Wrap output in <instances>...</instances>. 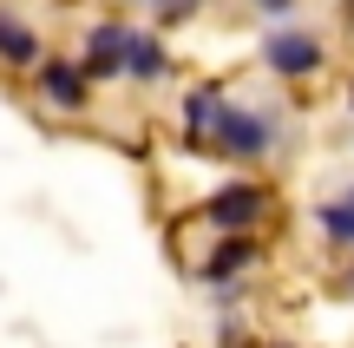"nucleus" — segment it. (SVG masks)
I'll return each instance as SVG.
<instances>
[{
	"instance_id": "7",
	"label": "nucleus",
	"mask_w": 354,
	"mask_h": 348,
	"mask_svg": "<svg viewBox=\"0 0 354 348\" xmlns=\"http://www.w3.org/2000/svg\"><path fill=\"white\" fill-rule=\"evenodd\" d=\"M0 59L7 66H39V33L26 20H13L7 7H0Z\"/></svg>"
},
{
	"instance_id": "13",
	"label": "nucleus",
	"mask_w": 354,
	"mask_h": 348,
	"mask_svg": "<svg viewBox=\"0 0 354 348\" xmlns=\"http://www.w3.org/2000/svg\"><path fill=\"white\" fill-rule=\"evenodd\" d=\"M138 7H165V0H138Z\"/></svg>"
},
{
	"instance_id": "6",
	"label": "nucleus",
	"mask_w": 354,
	"mask_h": 348,
	"mask_svg": "<svg viewBox=\"0 0 354 348\" xmlns=\"http://www.w3.org/2000/svg\"><path fill=\"white\" fill-rule=\"evenodd\" d=\"M223 92H210V86H197L184 99V138H190V152H203V145H210V131H216V118H223Z\"/></svg>"
},
{
	"instance_id": "11",
	"label": "nucleus",
	"mask_w": 354,
	"mask_h": 348,
	"mask_svg": "<svg viewBox=\"0 0 354 348\" xmlns=\"http://www.w3.org/2000/svg\"><path fill=\"white\" fill-rule=\"evenodd\" d=\"M190 7H197V0H165V7H158V13H165V20H184Z\"/></svg>"
},
{
	"instance_id": "5",
	"label": "nucleus",
	"mask_w": 354,
	"mask_h": 348,
	"mask_svg": "<svg viewBox=\"0 0 354 348\" xmlns=\"http://www.w3.org/2000/svg\"><path fill=\"white\" fill-rule=\"evenodd\" d=\"M86 66H66V59H46L39 66V92H46V105H59V112H86L92 86H86Z\"/></svg>"
},
{
	"instance_id": "9",
	"label": "nucleus",
	"mask_w": 354,
	"mask_h": 348,
	"mask_svg": "<svg viewBox=\"0 0 354 348\" xmlns=\"http://www.w3.org/2000/svg\"><path fill=\"white\" fill-rule=\"evenodd\" d=\"M125 73H131V79H145V86H151V79H165V46H158L151 33H131V53H125Z\"/></svg>"
},
{
	"instance_id": "4",
	"label": "nucleus",
	"mask_w": 354,
	"mask_h": 348,
	"mask_svg": "<svg viewBox=\"0 0 354 348\" xmlns=\"http://www.w3.org/2000/svg\"><path fill=\"white\" fill-rule=\"evenodd\" d=\"M125 53H131V26H118V20H99L86 33V73L92 79H112V73H125Z\"/></svg>"
},
{
	"instance_id": "3",
	"label": "nucleus",
	"mask_w": 354,
	"mask_h": 348,
	"mask_svg": "<svg viewBox=\"0 0 354 348\" xmlns=\"http://www.w3.org/2000/svg\"><path fill=\"white\" fill-rule=\"evenodd\" d=\"M263 66L276 79H308V73H322V39L302 33V26H276L263 39Z\"/></svg>"
},
{
	"instance_id": "2",
	"label": "nucleus",
	"mask_w": 354,
	"mask_h": 348,
	"mask_svg": "<svg viewBox=\"0 0 354 348\" xmlns=\"http://www.w3.org/2000/svg\"><path fill=\"white\" fill-rule=\"evenodd\" d=\"M263 210H269V191H263V184H230V191H216L210 204H203V223L223 230V237H243V230L263 223Z\"/></svg>"
},
{
	"instance_id": "1",
	"label": "nucleus",
	"mask_w": 354,
	"mask_h": 348,
	"mask_svg": "<svg viewBox=\"0 0 354 348\" xmlns=\"http://www.w3.org/2000/svg\"><path fill=\"white\" fill-rule=\"evenodd\" d=\"M269 145H276V125H269L263 112L223 105V118H216V131H210V145H203V152H223V158H263Z\"/></svg>"
},
{
	"instance_id": "14",
	"label": "nucleus",
	"mask_w": 354,
	"mask_h": 348,
	"mask_svg": "<svg viewBox=\"0 0 354 348\" xmlns=\"http://www.w3.org/2000/svg\"><path fill=\"white\" fill-rule=\"evenodd\" d=\"M348 20H354V0H348Z\"/></svg>"
},
{
	"instance_id": "12",
	"label": "nucleus",
	"mask_w": 354,
	"mask_h": 348,
	"mask_svg": "<svg viewBox=\"0 0 354 348\" xmlns=\"http://www.w3.org/2000/svg\"><path fill=\"white\" fill-rule=\"evenodd\" d=\"M256 7H263V13H289L295 0H256Z\"/></svg>"
},
{
	"instance_id": "10",
	"label": "nucleus",
	"mask_w": 354,
	"mask_h": 348,
	"mask_svg": "<svg viewBox=\"0 0 354 348\" xmlns=\"http://www.w3.org/2000/svg\"><path fill=\"white\" fill-rule=\"evenodd\" d=\"M315 223H322V230H328L342 250H354V191H348V197H335V204H322V210H315Z\"/></svg>"
},
{
	"instance_id": "8",
	"label": "nucleus",
	"mask_w": 354,
	"mask_h": 348,
	"mask_svg": "<svg viewBox=\"0 0 354 348\" xmlns=\"http://www.w3.org/2000/svg\"><path fill=\"white\" fill-rule=\"evenodd\" d=\"M250 263H256V244H250V237H223V244H216V257L203 263V283H230V276L250 270Z\"/></svg>"
}]
</instances>
